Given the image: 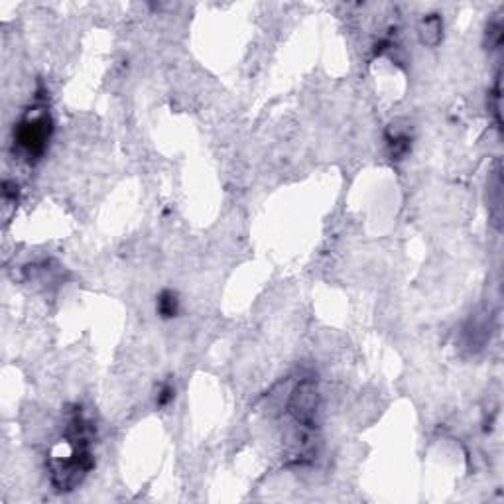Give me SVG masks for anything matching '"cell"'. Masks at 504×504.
Masks as SVG:
<instances>
[{
    "label": "cell",
    "instance_id": "cell-6",
    "mask_svg": "<svg viewBox=\"0 0 504 504\" xmlns=\"http://www.w3.org/2000/svg\"><path fill=\"white\" fill-rule=\"evenodd\" d=\"M176 398V388L170 383H165L160 388V394H158V406H168L172 400Z\"/></svg>",
    "mask_w": 504,
    "mask_h": 504
},
{
    "label": "cell",
    "instance_id": "cell-2",
    "mask_svg": "<svg viewBox=\"0 0 504 504\" xmlns=\"http://www.w3.org/2000/svg\"><path fill=\"white\" fill-rule=\"evenodd\" d=\"M54 134V121L45 107H34L24 114V119L14 126V152H18L26 162L40 160L50 146Z\"/></svg>",
    "mask_w": 504,
    "mask_h": 504
},
{
    "label": "cell",
    "instance_id": "cell-3",
    "mask_svg": "<svg viewBox=\"0 0 504 504\" xmlns=\"http://www.w3.org/2000/svg\"><path fill=\"white\" fill-rule=\"evenodd\" d=\"M386 144H388L390 158H392V160H402L406 154L410 152V148H412L410 132L392 124V126L388 128V134H386Z\"/></svg>",
    "mask_w": 504,
    "mask_h": 504
},
{
    "label": "cell",
    "instance_id": "cell-4",
    "mask_svg": "<svg viewBox=\"0 0 504 504\" xmlns=\"http://www.w3.org/2000/svg\"><path fill=\"white\" fill-rule=\"evenodd\" d=\"M156 309H158L160 318H164V319L176 318L177 313H179V299H177L176 292H172V290H164V292L158 296Z\"/></svg>",
    "mask_w": 504,
    "mask_h": 504
},
{
    "label": "cell",
    "instance_id": "cell-5",
    "mask_svg": "<svg viewBox=\"0 0 504 504\" xmlns=\"http://www.w3.org/2000/svg\"><path fill=\"white\" fill-rule=\"evenodd\" d=\"M422 38L424 42L429 45H436L441 40V20L438 16H429L424 22V30H422Z\"/></svg>",
    "mask_w": 504,
    "mask_h": 504
},
{
    "label": "cell",
    "instance_id": "cell-1",
    "mask_svg": "<svg viewBox=\"0 0 504 504\" xmlns=\"http://www.w3.org/2000/svg\"><path fill=\"white\" fill-rule=\"evenodd\" d=\"M91 422L83 416L81 408H75L67 420L64 438L52 451L50 473L52 482L59 493L73 491L93 469V451H91Z\"/></svg>",
    "mask_w": 504,
    "mask_h": 504
}]
</instances>
